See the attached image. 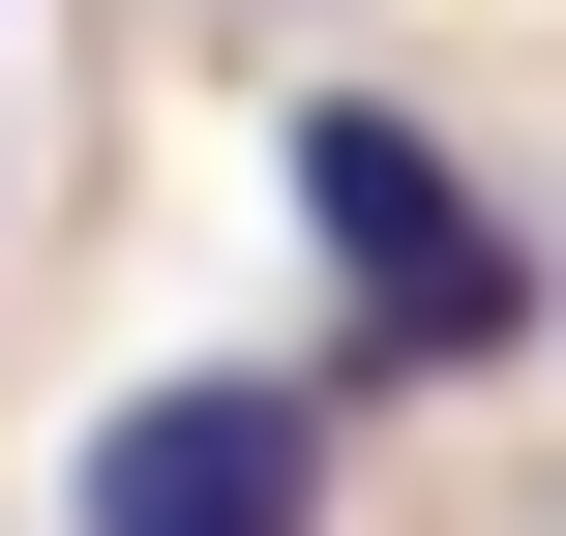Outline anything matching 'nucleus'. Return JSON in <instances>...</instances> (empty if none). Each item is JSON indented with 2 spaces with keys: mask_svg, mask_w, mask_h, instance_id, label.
<instances>
[{
  "mask_svg": "<svg viewBox=\"0 0 566 536\" xmlns=\"http://www.w3.org/2000/svg\"><path fill=\"white\" fill-rule=\"evenodd\" d=\"M90 536H328V388H269V358L119 388L90 418Z\"/></svg>",
  "mask_w": 566,
  "mask_h": 536,
  "instance_id": "obj_2",
  "label": "nucleus"
},
{
  "mask_svg": "<svg viewBox=\"0 0 566 536\" xmlns=\"http://www.w3.org/2000/svg\"><path fill=\"white\" fill-rule=\"evenodd\" d=\"M269 179H298V239L358 269V358H507V328H537V239L448 179V119H388V90H298V149H269Z\"/></svg>",
  "mask_w": 566,
  "mask_h": 536,
  "instance_id": "obj_1",
  "label": "nucleus"
}]
</instances>
